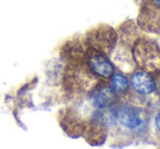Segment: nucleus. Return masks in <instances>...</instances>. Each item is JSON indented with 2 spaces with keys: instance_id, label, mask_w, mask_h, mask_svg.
<instances>
[{
  "instance_id": "obj_2",
  "label": "nucleus",
  "mask_w": 160,
  "mask_h": 149,
  "mask_svg": "<svg viewBox=\"0 0 160 149\" xmlns=\"http://www.w3.org/2000/svg\"><path fill=\"white\" fill-rule=\"evenodd\" d=\"M116 40V32L113 31V28L107 25L98 26L87 35V42L91 45V48L102 53L109 51L114 46Z\"/></svg>"
},
{
  "instance_id": "obj_7",
  "label": "nucleus",
  "mask_w": 160,
  "mask_h": 149,
  "mask_svg": "<svg viewBox=\"0 0 160 149\" xmlns=\"http://www.w3.org/2000/svg\"><path fill=\"white\" fill-rule=\"evenodd\" d=\"M110 77H111V80H110V87L113 90V92L122 94V92H127V89L128 88V81L123 74L113 73Z\"/></svg>"
},
{
  "instance_id": "obj_4",
  "label": "nucleus",
  "mask_w": 160,
  "mask_h": 149,
  "mask_svg": "<svg viewBox=\"0 0 160 149\" xmlns=\"http://www.w3.org/2000/svg\"><path fill=\"white\" fill-rule=\"evenodd\" d=\"M130 84L132 88L141 95H149L156 89V81L146 71H136L131 75Z\"/></svg>"
},
{
  "instance_id": "obj_6",
  "label": "nucleus",
  "mask_w": 160,
  "mask_h": 149,
  "mask_svg": "<svg viewBox=\"0 0 160 149\" xmlns=\"http://www.w3.org/2000/svg\"><path fill=\"white\" fill-rule=\"evenodd\" d=\"M113 90L111 87L100 86L91 94V99L93 105L97 108H103L111 101L112 96H113Z\"/></svg>"
},
{
  "instance_id": "obj_5",
  "label": "nucleus",
  "mask_w": 160,
  "mask_h": 149,
  "mask_svg": "<svg viewBox=\"0 0 160 149\" xmlns=\"http://www.w3.org/2000/svg\"><path fill=\"white\" fill-rule=\"evenodd\" d=\"M118 122L125 128L136 130L143 124L141 112L131 106H122L117 111Z\"/></svg>"
},
{
  "instance_id": "obj_8",
  "label": "nucleus",
  "mask_w": 160,
  "mask_h": 149,
  "mask_svg": "<svg viewBox=\"0 0 160 149\" xmlns=\"http://www.w3.org/2000/svg\"><path fill=\"white\" fill-rule=\"evenodd\" d=\"M155 124H156L157 130H158L159 133H160V111L158 112V113H157L156 118H155Z\"/></svg>"
},
{
  "instance_id": "obj_1",
  "label": "nucleus",
  "mask_w": 160,
  "mask_h": 149,
  "mask_svg": "<svg viewBox=\"0 0 160 149\" xmlns=\"http://www.w3.org/2000/svg\"><path fill=\"white\" fill-rule=\"evenodd\" d=\"M134 59L143 69H157L160 67V51L156 42L149 39H139L134 46Z\"/></svg>"
},
{
  "instance_id": "obj_3",
  "label": "nucleus",
  "mask_w": 160,
  "mask_h": 149,
  "mask_svg": "<svg viewBox=\"0 0 160 149\" xmlns=\"http://www.w3.org/2000/svg\"><path fill=\"white\" fill-rule=\"evenodd\" d=\"M85 58H86L87 67L94 75L102 78H108L113 74V65L102 52L91 48L89 50H87Z\"/></svg>"
},
{
  "instance_id": "obj_9",
  "label": "nucleus",
  "mask_w": 160,
  "mask_h": 149,
  "mask_svg": "<svg viewBox=\"0 0 160 149\" xmlns=\"http://www.w3.org/2000/svg\"><path fill=\"white\" fill-rule=\"evenodd\" d=\"M155 2H156V6L160 9V0H155Z\"/></svg>"
}]
</instances>
